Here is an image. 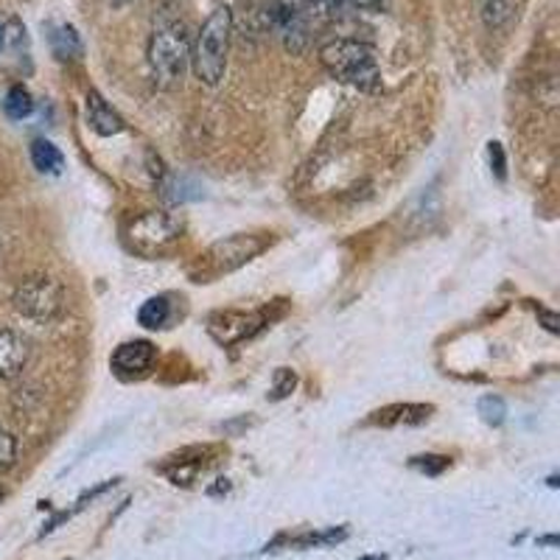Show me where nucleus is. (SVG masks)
<instances>
[{
	"label": "nucleus",
	"mask_w": 560,
	"mask_h": 560,
	"mask_svg": "<svg viewBox=\"0 0 560 560\" xmlns=\"http://www.w3.org/2000/svg\"><path fill=\"white\" fill-rule=\"evenodd\" d=\"M409 465H412L415 471L427 474V477H438V474H443L452 465V459L440 457V454H423V457H412Z\"/></svg>",
	"instance_id": "6ab92c4d"
},
{
	"label": "nucleus",
	"mask_w": 560,
	"mask_h": 560,
	"mask_svg": "<svg viewBox=\"0 0 560 560\" xmlns=\"http://www.w3.org/2000/svg\"><path fill=\"white\" fill-rule=\"evenodd\" d=\"M138 319L143 328H152V331H158V328H166L168 319H172V303H168V298L147 300V303L140 306Z\"/></svg>",
	"instance_id": "2eb2a0df"
},
{
	"label": "nucleus",
	"mask_w": 560,
	"mask_h": 560,
	"mask_svg": "<svg viewBox=\"0 0 560 560\" xmlns=\"http://www.w3.org/2000/svg\"><path fill=\"white\" fill-rule=\"evenodd\" d=\"M538 319H541L544 328H547L549 334H560V317L555 312H547V308H541V312H538Z\"/></svg>",
	"instance_id": "b1692460"
},
{
	"label": "nucleus",
	"mask_w": 560,
	"mask_h": 560,
	"mask_svg": "<svg viewBox=\"0 0 560 560\" xmlns=\"http://www.w3.org/2000/svg\"><path fill=\"white\" fill-rule=\"evenodd\" d=\"M348 538V529H323V533H303L298 538H289V547L294 549H312V547H328V544H339Z\"/></svg>",
	"instance_id": "f3484780"
},
{
	"label": "nucleus",
	"mask_w": 560,
	"mask_h": 560,
	"mask_svg": "<svg viewBox=\"0 0 560 560\" xmlns=\"http://www.w3.org/2000/svg\"><path fill=\"white\" fill-rule=\"evenodd\" d=\"M264 328L261 314H242V312H224L210 317L208 331L219 345H236L253 337L255 331Z\"/></svg>",
	"instance_id": "1a4fd4ad"
},
{
	"label": "nucleus",
	"mask_w": 560,
	"mask_h": 560,
	"mask_svg": "<svg viewBox=\"0 0 560 560\" xmlns=\"http://www.w3.org/2000/svg\"><path fill=\"white\" fill-rule=\"evenodd\" d=\"M127 236L135 253L154 258V255L168 253L179 242V236H183V219L166 213V210H149V213H143V217H138L129 224Z\"/></svg>",
	"instance_id": "20e7f679"
},
{
	"label": "nucleus",
	"mask_w": 560,
	"mask_h": 560,
	"mask_svg": "<svg viewBox=\"0 0 560 560\" xmlns=\"http://www.w3.org/2000/svg\"><path fill=\"white\" fill-rule=\"evenodd\" d=\"M113 7H124V3H129V0H109Z\"/></svg>",
	"instance_id": "a878e982"
},
{
	"label": "nucleus",
	"mask_w": 560,
	"mask_h": 560,
	"mask_svg": "<svg viewBox=\"0 0 560 560\" xmlns=\"http://www.w3.org/2000/svg\"><path fill=\"white\" fill-rule=\"evenodd\" d=\"M319 62L334 79L350 84V88L364 90V93H373V90L382 88V70H378L376 51L368 43L345 37L331 39V43H325L319 48Z\"/></svg>",
	"instance_id": "7ed1b4c3"
},
{
	"label": "nucleus",
	"mask_w": 560,
	"mask_h": 560,
	"mask_svg": "<svg viewBox=\"0 0 560 560\" xmlns=\"http://www.w3.org/2000/svg\"><path fill=\"white\" fill-rule=\"evenodd\" d=\"M298 387V376H294L292 370L280 368L278 373H275V387H272V398L275 401H280V398H287L292 389Z\"/></svg>",
	"instance_id": "412c9836"
},
{
	"label": "nucleus",
	"mask_w": 560,
	"mask_h": 560,
	"mask_svg": "<svg viewBox=\"0 0 560 560\" xmlns=\"http://www.w3.org/2000/svg\"><path fill=\"white\" fill-rule=\"evenodd\" d=\"M28 362V342L14 331H0V382L14 378Z\"/></svg>",
	"instance_id": "9d476101"
},
{
	"label": "nucleus",
	"mask_w": 560,
	"mask_h": 560,
	"mask_svg": "<svg viewBox=\"0 0 560 560\" xmlns=\"http://www.w3.org/2000/svg\"><path fill=\"white\" fill-rule=\"evenodd\" d=\"M12 303L23 317L51 323L65 308V289L59 280L48 278V275H32L14 289Z\"/></svg>",
	"instance_id": "39448f33"
},
{
	"label": "nucleus",
	"mask_w": 560,
	"mask_h": 560,
	"mask_svg": "<svg viewBox=\"0 0 560 560\" xmlns=\"http://www.w3.org/2000/svg\"><path fill=\"white\" fill-rule=\"evenodd\" d=\"M147 59L158 88L172 90L183 84L185 70L191 65V32L183 20H166L154 28Z\"/></svg>",
	"instance_id": "f257e3e1"
},
{
	"label": "nucleus",
	"mask_w": 560,
	"mask_h": 560,
	"mask_svg": "<svg viewBox=\"0 0 560 560\" xmlns=\"http://www.w3.org/2000/svg\"><path fill=\"white\" fill-rule=\"evenodd\" d=\"M432 407L427 404H395V407L382 409V412L373 415V423H382V427H418V423H427Z\"/></svg>",
	"instance_id": "f8f14e48"
},
{
	"label": "nucleus",
	"mask_w": 560,
	"mask_h": 560,
	"mask_svg": "<svg viewBox=\"0 0 560 560\" xmlns=\"http://www.w3.org/2000/svg\"><path fill=\"white\" fill-rule=\"evenodd\" d=\"M0 502H3V488H0Z\"/></svg>",
	"instance_id": "bb28decb"
},
{
	"label": "nucleus",
	"mask_w": 560,
	"mask_h": 560,
	"mask_svg": "<svg viewBox=\"0 0 560 560\" xmlns=\"http://www.w3.org/2000/svg\"><path fill=\"white\" fill-rule=\"evenodd\" d=\"M51 48L59 59H77L82 57L84 51L82 37H79L77 28L68 26V23H62V26H57L51 32Z\"/></svg>",
	"instance_id": "ddd939ff"
},
{
	"label": "nucleus",
	"mask_w": 560,
	"mask_h": 560,
	"mask_svg": "<svg viewBox=\"0 0 560 560\" xmlns=\"http://www.w3.org/2000/svg\"><path fill=\"white\" fill-rule=\"evenodd\" d=\"M317 9V0H272L275 32L292 54H303L312 43Z\"/></svg>",
	"instance_id": "423d86ee"
},
{
	"label": "nucleus",
	"mask_w": 560,
	"mask_h": 560,
	"mask_svg": "<svg viewBox=\"0 0 560 560\" xmlns=\"http://www.w3.org/2000/svg\"><path fill=\"white\" fill-rule=\"evenodd\" d=\"M14 457H18V440L7 432V429L0 427V474L12 468Z\"/></svg>",
	"instance_id": "aec40b11"
},
{
	"label": "nucleus",
	"mask_w": 560,
	"mask_h": 560,
	"mask_svg": "<svg viewBox=\"0 0 560 560\" xmlns=\"http://www.w3.org/2000/svg\"><path fill=\"white\" fill-rule=\"evenodd\" d=\"M230 37H233V12H230V7H217L205 18L197 39L191 43L194 77L208 88H217L224 79Z\"/></svg>",
	"instance_id": "f03ea898"
},
{
	"label": "nucleus",
	"mask_w": 560,
	"mask_h": 560,
	"mask_svg": "<svg viewBox=\"0 0 560 560\" xmlns=\"http://www.w3.org/2000/svg\"><path fill=\"white\" fill-rule=\"evenodd\" d=\"M32 163L43 174H59L65 166V158H62V152L54 147L51 140L39 138L32 143Z\"/></svg>",
	"instance_id": "4468645a"
},
{
	"label": "nucleus",
	"mask_w": 560,
	"mask_h": 560,
	"mask_svg": "<svg viewBox=\"0 0 560 560\" xmlns=\"http://www.w3.org/2000/svg\"><path fill=\"white\" fill-rule=\"evenodd\" d=\"M154 359H158V348L147 339H135V342H124L121 348L113 353V373L118 378H143L149 376Z\"/></svg>",
	"instance_id": "6e6552de"
},
{
	"label": "nucleus",
	"mask_w": 560,
	"mask_h": 560,
	"mask_svg": "<svg viewBox=\"0 0 560 560\" xmlns=\"http://www.w3.org/2000/svg\"><path fill=\"white\" fill-rule=\"evenodd\" d=\"M3 109H7L9 118H14V121H23V118H28V115L34 113L32 93H28L23 84H14V88H9L7 102H3Z\"/></svg>",
	"instance_id": "dca6fc26"
},
{
	"label": "nucleus",
	"mask_w": 560,
	"mask_h": 560,
	"mask_svg": "<svg viewBox=\"0 0 560 560\" xmlns=\"http://www.w3.org/2000/svg\"><path fill=\"white\" fill-rule=\"evenodd\" d=\"M488 158H490V166H493V172H497V177H504V152L499 143H490Z\"/></svg>",
	"instance_id": "5701e85b"
},
{
	"label": "nucleus",
	"mask_w": 560,
	"mask_h": 560,
	"mask_svg": "<svg viewBox=\"0 0 560 560\" xmlns=\"http://www.w3.org/2000/svg\"><path fill=\"white\" fill-rule=\"evenodd\" d=\"M339 3H350V7H357V9H368V12H382L387 0H331L334 9H337Z\"/></svg>",
	"instance_id": "4be33fe9"
},
{
	"label": "nucleus",
	"mask_w": 560,
	"mask_h": 560,
	"mask_svg": "<svg viewBox=\"0 0 560 560\" xmlns=\"http://www.w3.org/2000/svg\"><path fill=\"white\" fill-rule=\"evenodd\" d=\"M479 415L488 427H502L504 418H508V407L499 395H485L482 401H479Z\"/></svg>",
	"instance_id": "a211bd4d"
},
{
	"label": "nucleus",
	"mask_w": 560,
	"mask_h": 560,
	"mask_svg": "<svg viewBox=\"0 0 560 560\" xmlns=\"http://www.w3.org/2000/svg\"><path fill=\"white\" fill-rule=\"evenodd\" d=\"M88 121L90 127L96 129L98 135H104V138L124 132V118L115 113L98 93H90L88 96Z\"/></svg>",
	"instance_id": "9b49d317"
},
{
	"label": "nucleus",
	"mask_w": 560,
	"mask_h": 560,
	"mask_svg": "<svg viewBox=\"0 0 560 560\" xmlns=\"http://www.w3.org/2000/svg\"><path fill=\"white\" fill-rule=\"evenodd\" d=\"M7 48V20H0V51Z\"/></svg>",
	"instance_id": "393cba45"
},
{
	"label": "nucleus",
	"mask_w": 560,
	"mask_h": 560,
	"mask_svg": "<svg viewBox=\"0 0 560 560\" xmlns=\"http://www.w3.org/2000/svg\"><path fill=\"white\" fill-rule=\"evenodd\" d=\"M267 242L255 236H233L228 242H219L217 247L208 253V264L213 267V275L230 272V269L242 267V264L253 261L255 255L264 253Z\"/></svg>",
	"instance_id": "0eeeda50"
}]
</instances>
